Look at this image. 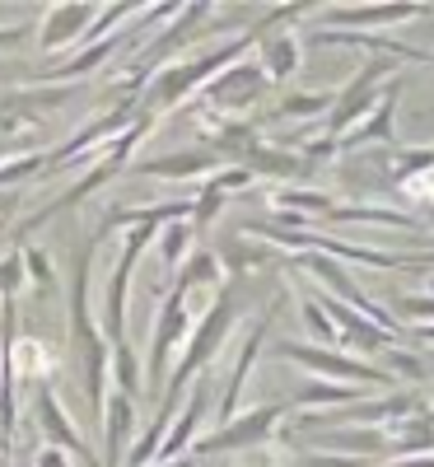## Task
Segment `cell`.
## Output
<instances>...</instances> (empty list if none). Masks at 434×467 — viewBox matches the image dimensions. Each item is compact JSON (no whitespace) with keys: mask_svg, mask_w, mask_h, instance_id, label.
<instances>
[{"mask_svg":"<svg viewBox=\"0 0 434 467\" xmlns=\"http://www.w3.org/2000/svg\"><path fill=\"white\" fill-rule=\"evenodd\" d=\"M248 47H253V37H239L233 47H220V52H211V57H202V61H182V66H173V70H160V80H154V85L145 89V99H140V112L154 117V112L182 103L191 89H202L206 80H215L220 66L239 61V52H248Z\"/></svg>","mask_w":434,"mask_h":467,"instance_id":"obj_1","label":"cell"},{"mask_svg":"<svg viewBox=\"0 0 434 467\" xmlns=\"http://www.w3.org/2000/svg\"><path fill=\"white\" fill-rule=\"evenodd\" d=\"M154 239L150 224H131L127 234V248H122V266H112L108 276V304H103V341L122 346L127 341V290H131V271H136V257L145 253V244Z\"/></svg>","mask_w":434,"mask_h":467,"instance_id":"obj_2","label":"cell"},{"mask_svg":"<svg viewBox=\"0 0 434 467\" xmlns=\"http://www.w3.org/2000/svg\"><path fill=\"white\" fill-rule=\"evenodd\" d=\"M275 350H281L285 360H294V365H304V369H313V374L341 379V383H350V388H360V383L392 388V374H388V369H374L369 360L341 356V350H327V346H294V341H285V346H275Z\"/></svg>","mask_w":434,"mask_h":467,"instance_id":"obj_3","label":"cell"},{"mask_svg":"<svg viewBox=\"0 0 434 467\" xmlns=\"http://www.w3.org/2000/svg\"><path fill=\"white\" fill-rule=\"evenodd\" d=\"M290 407H281V402H262L257 411H248V416H233V420H224L215 435H206L202 444H196V453H233V449H262L266 440H271V431L281 425V416H285Z\"/></svg>","mask_w":434,"mask_h":467,"instance_id":"obj_4","label":"cell"},{"mask_svg":"<svg viewBox=\"0 0 434 467\" xmlns=\"http://www.w3.org/2000/svg\"><path fill=\"white\" fill-rule=\"evenodd\" d=\"M187 327H191L187 308H182L178 290H169L164 308H154V341H150V365H145V374H140L150 393H160V379L169 374V360H173V350L182 346Z\"/></svg>","mask_w":434,"mask_h":467,"instance_id":"obj_5","label":"cell"},{"mask_svg":"<svg viewBox=\"0 0 434 467\" xmlns=\"http://www.w3.org/2000/svg\"><path fill=\"white\" fill-rule=\"evenodd\" d=\"M202 89H206V99H211L215 108H248V103H257V99H262L266 75H262V66H257V61H239V66L220 70L215 80H206Z\"/></svg>","mask_w":434,"mask_h":467,"instance_id":"obj_6","label":"cell"},{"mask_svg":"<svg viewBox=\"0 0 434 467\" xmlns=\"http://www.w3.org/2000/svg\"><path fill=\"white\" fill-rule=\"evenodd\" d=\"M33 416H37V425H43V435H47V444H52V449H61V453H75V458L94 462L89 444H85L80 435H75V425H70L66 407L57 402V393H52L47 383H37V393H33Z\"/></svg>","mask_w":434,"mask_h":467,"instance_id":"obj_7","label":"cell"},{"mask_svg":"<svg viewBox=\"0 0 434 467\" xmlns=\"http://www.w3.org/2000/svg\"><path fill=\"white\" fill-rule=\"evenodd\" d=\"M383 70H388V61H369V66L336 94V108H332V117H327V136H341L350 122H360V117L374 108V85L383 80Z\"/></svg>","mask_w":434,"mask_h":467,"instance_id":"obj_8","label":"cell"},{"mask_svg":"<svg viewBox=\"0 0 434 467\" xmlns=\"http://www.w3.org/2000/svg\"><path fill=\"white\" fill-rule=\"evenodd\" d=\"M206 411H211V379H202L191 388V398L178 407V416H173V425H169V435H164V444H160V462H173V458H182L187 449H191V435L202 431V420H206Z\"/></svg>","mask_w":434,"mask_h":467,"instance_id":"obj_9","label":"cell"},{"mask_svg":"<svg viewBox=\"0 0 434 467\" xmlns=\"http://www.w3.org/2000/svg\"><path fill=\"white\" fill-rule=\"evenodd\" d=\"M103 467H122L131 453V431H136V402L127 393H108L103 402Z\"/></svg>","mask_w":434,"mask_h":467,"instance_id":"obj_10","label":"cell"},{"mask_svg":"<svg viewBox=\"0 0 434 467\" xmlns=\"http://www.w3.org/2000/svg\"><path fill=\"white\" fill-rule=\"evenodd\" d=\"M323 314L332 318V327H341V332H336V341L355 346L360 356H383L388 341H392L383 327H374L369 318H360V314H355V308H346L341 299H323Z\"/></svg>","mask_w":434,"mask_h":467,"instance_id":"obj_11","label":"cell"},{"mask_svg":"<svg viewBox=\"0 0 434 467\" xmlns=\"http://www.w3.org/2000/svg\"><path fill=\"white\" fill-rule=\"evenodd\" d=\"M398 85H388L383 99H374V108L355 122L350 131L336 136V150H365V145H378V140H392V112H398Z\"/></svg>","mask_w":434,"mask_h":467,"instance_id":"obj_12","label":"cell"},{"mask_svg":"<svg viewBox=\"0 0 434 467\" xmlns=\"http://www.w3.org/2000/svg\"><path fill=\"white\" fill-rule=\"evenodd\" d=\"M94 24V10L89 5H57L43 15V33H37V43H43L47 52L57 47H70V43H80L85 28Z\"/></svg>","mask_w":434,"mask_h":467,"instance_id":"obj_13","label":"cell"},{"mask_svg":"<svg viewBox=\"0 0 434 467\" xmlns=\"http://www.w3.org/2000/svg\"><path fill=\"white\" fill-rule=\"evenodd\" d=\"M253 43H262V75H266V85L271 80H290V75L299 70V61H304V47H299L294 33H271V37H253Z\"/></svg>","mask_w":434,"mask_h":467,"instance_id":"obj_14","label":"cell"},{"mask_svg":"<svg viewBox=\"0 0 434 467\" xmlns=\"http://www.w3.org/2000/svg\"><path fill=\"white\" fill-rule=\"evenodd\" d=\"M220 160L224 154H215V150H187V154H169V160H150L136 173H145V178H196V173H215Z\"/></svg>","mask_w":434,"mask_h":467,"instance_id":"obj_15","label":"cell"},{"mask_svg":"<svg viewBox=\"0 0 434 467\" xmlns=\"http://www.w3.org/2000/svg\"><path fill=\"white\" fill-rule=\"evenodd\" d=\"M318 449H336L346 458L369 462V458L388 453V435L383 431H327V435H318Z\"/></svg>","mask_w":434,"mask_h":467,"instance_id":"obj_16","label":"cell"},{"mask_svg":"<svg viewBox=\"0 0 434 467\" xmlns=\"http://www.w3.org/2000/svg\"><path fill=\"white\" fill-rule=\"evenodd\" d=\"M243 169L248 173H275V178H299L304 173V160H294V154H285V150H271V145H262V140H253L248 150H243Z\"/></svg>","mask_w":434,"mask_h":467,"instance_id":"obj_17","label":"cell"},{"mask_svg":"<svg viewBox=\"0 0 434 467\" xmlns=\"http://www.w3.org/2000/svg\"><path fill=\"white\" fill-rule=\"evenodd\" d=\"M425 15L420 5H383V10H323L327 24H341V28H360V24H402V19H416Z\"/></svg>","mask_w":434,"mask_h":467,"instance_id":"obj_18","label":"cell"},{"mask_svg":"<svg viewBox=\"0 0 434 467\" xmlns=\"http://www.w3.org/2000/svg\"><path fill=\"white\" fill-rule=\"evenodd\" d=\"M108 369H112V379H117V393H127V398L136 402V393L145 388V379H140V365H136V350H131L127 341L108 350Z\"/></svg>","mask_w":434,"mask_h":467,"instance_id":"obj_19","label":"cell"},{"mask_svg":"<svg viewBox=\"0 0 434 467\" xmlns=\"http://www.w3.org/2000/svg\"><path fill=\"white\" fill-rule=\"evenodd\" d=\"M323 402H365V388H350V383H308L299 388L294 407H323Z\"/></svg>","mask_w":434,"mask_h":467,"instance_id":"obj_20","label":"cell"},{"mask_svg":"<svg viewBox=\"0 0 434 467\" xmlns=\"http://www.w3.org/2000/svg\"><path fill=\"white\" fill-rule=\"evenodd\" d=\"M332 103H336L332 89H318V94H285L281 108H275V117H294V122H304V117H323Z\"/></svg>","mask_w":434,"mask_h":467,"instance_id":"obj_21","label":"cell"},{"mask_svg":"<svg viewBox=\"0 0 434 467\" xmlns=\"http://www.w3.org/2000/svg\"><path fill=\"white\" fill-rule=\"evenodd\" d=\"M187 244H196V229H191L187 220H173V224L160 234V257H164L169 271H173L178 262H187Z\"/></svg>","mask_w":434,"mask_h":467,"instance_id":"obj_22","label":"cell"},{"mask_svg":"<svg viewBox=\"0 0 434 467\" xmlns=\"http://www.w3.org/2000/svg\"><path fill=\"white\" fill-rule=\"evenodd\" d=\"M19 262H24V271H28V281H33L37 290H47V295L57 290V266H52V257H47L43 248H28V253H24Z\"/></svg>","mask_w":434,"mask_h":467,"instance_id":"obj_23","label":"cell"},{"mask_svg":"<svg viewBox=\"0 0 434 467\" xmlns=\"http://www.w3.org/2000/svg\"><path fill=\"white\" fill-rule=\"evenodd\" d=\"M383 365H392L407 383H420V379L429 374V369H425V356H416V350H402V346H388V350H383Z\"/></svg>","mask_w":434,"mask_h":467,"instance_id":"obj_24","label":"cell"},{"mask_svg":"<svg viewBox=\"0 0 434 467\" xmlns=\"http://www.w3.org/2000/svg\"><path fill=\"white\" fill-rule=\"evenodd\" d=\"M43 169V154H19V160H0V187L5 182H24Z\"/></svg>","mask_w":434,"mask_h":467,"instance_id":"obj_25","label":"cell"},{"mask_svg":"<svg viewBox=\"0 0 434 467\" xmlns=\"http://www.w3.org/2000/svg\"><path fill=\"white\" fill-rule=\"evenodd\" d=\"M304 323L313 327V337H318L323 346H332V341H336V327H332V318L323 314V304H313V299H304Z\"/></svg>","mask_w":434,"mask_h":467,"instance_id":"obj_26","label":"cell"},{"mask_svg":"<svg viewBox=\"0 0 434 467\" xmlns=\"http://www.w3.org/2000/svg\"><path fill=\"white\" fill-rule=\"evenodd\" d=\"M19 285H24V262H19L15 253H5V257H0V295L15 299Z\"/></svg>","mask_w":434,"mask_h":467,"instance_id":"obj_27","label":"cell"},{"mask_svg":"<svg viewBox=\"0 0 434 467\" xmlns=\"http://www.w3.org/2000/svg\"><path fill=\"white\" fill-rule=\"evenodd\" d=\"M398 308L407 318H434V299H416V295H398Z\"/></svg>","mask_w":434,"mask_h":467,"instance_id":"obj_28","label":"cell"},{"mask_svg":"<svg viewBox=\"0 0 434 467\" xmlns=\"http://www.w3.org/2000/svg\"><path fill=\"white\" fill-rule=\"evenodd\" d=\"M28 467H70V453H61V449H43Z\"/></svg>","mask_w":434,"mask_h":467,"instance_id":"obj_29","label":"cell"},{"mask_svg":"<svg viewBox=\"0 0 434 467\" xmlns=\"http://www.w3.org/2000/svg\"><path fill=\"white\" fill-rule=\"evenodd\" d=\"M388 467H434V453H411V458H398V462H388Z\"/></svg>","mask_w":434,"mask_h":467,"instance_id":"obj_30","label":"cell"},{"mask_svg":"<svg viewBox=\"0 0 434 467\" xmlns=\"http://www.w3.org/2000/svg\"><path fill=\"white\" fill-rule=\"evenodd\" d=\"M28 33V24H15V28H0V47H15L19 37Z\"/></svg>","mask_w":434,"mask_h":467,"instance_id":"obj_31","label":"cell"},{"mask_svg":"<svg viewBox=\"0 0 434 467\" xmlns=\"http://www.w3.org/2000/svg\"><path fill=\"white\" fill-rule=\"evenodd\" d=\"M160 467H191V458H173V462H160Z\"/></svg>","mask_w":434,"mask_h":467,"instance_id":"obj_32","label":"cell"},{"mask_svg":"<svg viewBox=\"0 0 434 467\" xmlns=\"http://www.w3.org/2000/svg\"><path fill=\"white\" fill-rule=\"evenodd\" d=\"M10 206H15V202H0V215H5V211H10Z\"/></svg>","mask_w":434,"mask_h":467,"instance_id":"obj_33","label":"cell"},{"mask_svg":"<svg viewBox=\"0 0 434 467\" xmlns=\"http://www.w3.org/2000/svg\"><path fill=\"white\" fill-rule=\"evenodd\" d=\"M429 229H434V211H429Z\"/></svg>","mask_w":434,"mask_h":467,"instance_id":"obj_34","label":"cell"}]
</instances>
